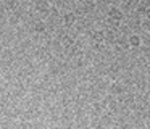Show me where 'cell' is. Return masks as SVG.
<instances>
[{"instance_id": "obj_1", "label": "cell", "mask_w": 150, "mask_h": 129, "mask_svg": "<svg viewBox=\"0 0 150 129\" xmlns=\"http://www.w3.org/2000/svg\"><path fill=\"white\" fill-rule=\"evenodd\" d=\"M124 19V13L121 11V8L118 6H110L107 11V21L110 23L111 26H120Z\"/></svg>"}, {"instance_id": "obj_2", "label": "cell", "mask_w": 150, "mask_h": 129, "mask_svg": "<svg viewBox=\"0 0 150 129\" xmlns=\"http://www.w3.org/2000/svg\"><path fill=\"white\" fill-rule=\"evenodd\" d=\"M137 11L147 21H150V0H142V3H139V6H137Z\"/></svg>"}, {"instance_id": "obj_3", "label": "cell", "mask_w": 150, "mask_h": 129, "mask_svg": "<svg viewBox=\"0 0 150 129\" xmlns=\"http://www.w3.org/2000/svg\"><path fill=\"white\" fill-rule=\"evenodd\" d=\"M127 45H129L131 48H139L140 45H142V37H140L139 34H132L127 37Z\"/></svg>"}, {"instance_id": "obj_4", "label": "cell", "mask_w": 150, "mask_h": 129, "mask_svg": "<svg viewBox=\"0 0 150 129\" xmlns=\"http://www.w3.org/2000/svg\"><path fill=\"white\" fill-rule=\"evenodd\" d=\"M105 42V34L102 31H97L92 34V44L95 45V47H100V45H103Z\"/></svg>"}, {"instance_id": "obj_5", "label": "cell", "mask_w": 150, "mask_h": 129, "mask_svg": "<svg viewBox=\"0 0 150 129\" xmlns=\"http://www.w3.org/2000/svg\"><path fill=\"white\" fill-rule=\"evenodd\" d=\"M123 2H127V0H123Z\"/></svg>"}]
</instances>
